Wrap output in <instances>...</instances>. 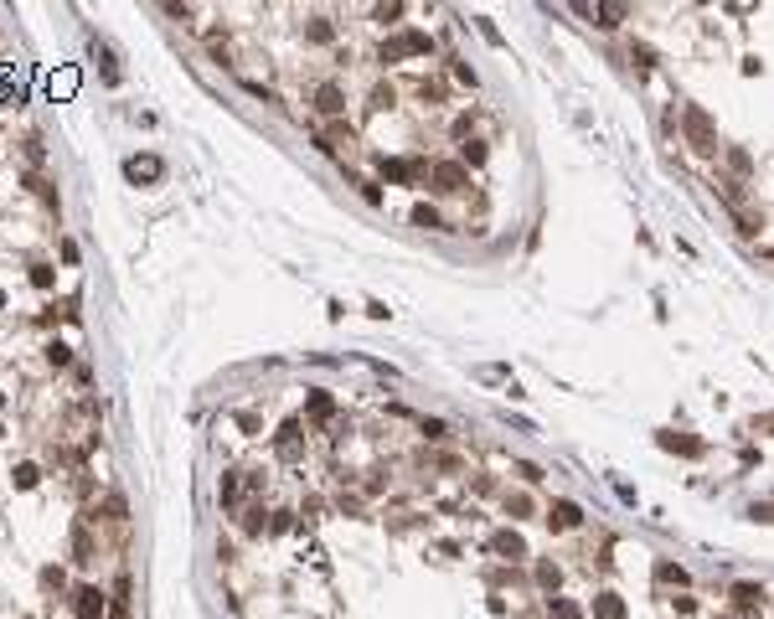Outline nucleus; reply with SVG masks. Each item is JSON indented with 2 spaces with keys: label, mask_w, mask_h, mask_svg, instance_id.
<instances>
[{
  "label": "nucleus",
  "mask_w": 774,
  "mask_h": 619,
  "mask_svg": "<svg viewBox=\"0 0 774 619\" xmlns=\"http://www.w3.org/2000/svg\"><path fill=\"white\" fill-rule=\"evenodd\" d=\"M429 52V36L424 31H408L398 42H382V62H398V57H424Z\"/></svg>",
  "instance_id": "nucleus-1"
},
{
  "label": "nucleus",
  "mask_w": 774,
  "mask_h": 619,
  "mask_svg": "<svg viewBox=\"0 0 774 619\" xmlns=\"http://www.w3.org/2000/svg\"><path fill=\"white\" fill-rule=\"evenodd\" d=\"M687 135H692V150H717L713 124H707V114H702V109H687Z\"/></svg>",
  "instance_id": "nucleus-2"
},
{
  "label": "nucleus",
  "mask_w": 774,
  "mask_h": 619,
  "mask_svg": "<svg viewBox=\"0 0 774 619\" xmlns=\"http://www.w3.org/2000/svg\"><path fill=\"white\" fill-rule=\"evenodd\" d=\"M73 94H77V68H52V73H47V98L62 103V98H73Z\"/></svg>",
  "instance_id": "nucleus-3"
},
{
  "label": "nucleus",
  "mask_w": 774,
  "mask_h": 619,
  "mask_svg": "<svg viewBox=\"0 0 774 619\" xmlns=\"http://www.w3.org/2000/svg\"><path fill=\"white\" fill-rule=\"evenodd\" d=\"M434 181H439V191H465V186H470V176H465V165H454V161H444V165H434Z\"/></svg>",
  "instance_id": "nucleus-4"
},
{
  "label": "nucleus",
  "mask_w": 774,
  "mask_h": 619,
  "mask_svg": "<svg viewBox=\"0 0 774 619\" xmlns=\"http://www.w3.org/2000/svg\"><path fill=\"white\" fill-rule=\"evenodd\" d=\"M73 614L77 619H98L103 614V594H98V588H77V594H73Z\"/></svg>",
  "instance_id": "nucleus-5"
},
{
  "label": "nucleus",
  "mask_w": 774,
  "mask_h": 619,
  "mask_svg": "<svg viewBox=\"0 0 774 619\" xmlns=\"http://www.w3.org/2000/svg\"><path fill=\"white\" fill-rule=\"evenodd\" d=\"M547 521H553V526H558V532H573V526H579V521H583V511H579V506H573V500H558V506H553V511H547Z\"/></svg>",
  "instance_id": "nucleus-6"
},
{
  "label": "nucleus",
  "mask_w": 774,
  "mask_h": 619,
  "mask_svg": "<svg viewBox=\"0 0 774 619\" xmlns=\"http://www.w3.org/2000/svg\"><path fill=\"white\" fill-rule=\"evenodd\" d=\"M315 109H320V114H331V119H336V114H341V109H346V94H341V88H336V83H325V88H320V94H315Z\"/></svg>",
  "instance_id": "nucleus-7"
},
{
  "label": "nucleus",
  "mask_w": 774,
  "mask_h": 619,
  "mask_svg": "<svg viewBox=\"0 0 774 619\" xmlns=\"http://www.w3.org/2000/svg\"><path fill=\"white\" fill-rule=\"evenodd\" d=\"M351 144H357V135H351L346 124H331V129L320 135V150H331V155H336V150H351Z\"/></svg>",
  "instance_id": "nucleus-8"
},
{
  "label": "nucleus",
  "mask_w": 774,
  "mask_h": 619,
  "mask_svg": "<svg viewBox=\"0 0 774 619\" xmlns=\"http://www.w3.org/2000/svg\"><path fill=\"white\" fill-rule=\"evenodd\" d=\"M491 547L501 552V558H527V542H521L516 532H496V537H491Z\"/></svg>",
  "instance_id": "nucleus-9"
},
{
  "label": "nucleus",
  "mask_w": 774,
  "mask_h": 619,
  "mask_svg": "<svg viewBox=\"0 0 774 619\" xmlns=\"http://www.w3.org/2000/svg\"><path fill=\"white\" fill-rule=\"evenodd\" d=\"M129 176L135 181H161V161H155V155H135V161H129Z\"/></svg>",
  "instance_id": "nucleus-10"
},
{
  "label": "nucleus",
  "mask_w": 774,
  "mask_h": 619,
  "mask_svg": "<svg viewBox=\"0 0 774 619\" xmlns=\"http://www.w3.org/2000/svg\"><path fill=\"white\" fill-rule=\"evenodd\" d=\"M0 103H21V77L10 68H0Z\"/></svg>",
  "instance_id": "nucleus-11"
},
{
  "label": "nucleus",
  "mask_w": 774,
  "mask_h": 619,
  "mask_svg": "<svg viewBox=\"0 0 774 619\" xmlns=\"http://www.w3.org/2000/svg\"><path fill=\"white\" fill-rule=\"evenodd\" d=\"M594 614H599V619H625V604L614 599V594H599V599H594Z\"/></svg>",
  "instance_id": "nucleus-12"
},
{
  "label": "nucleus",
  "mask_w": 774,
  "mask_h": 619,
  "mask_svg": "<svg viewBox=\"0 0 774 619\" xmlns=\"http://www.w3.org/2000/svg\"><path fill=\"white\" fill-rule=\"evenodd\" d=\"M10 480H16V491H31V485L42 480V470H36V465H16V470H10Z\"/></svg>",
  "instance_id": "nucleus-13"
},
{
  "label": "nucleus",
  "mask_w": 774,
  "mask_h": 619,
  "mask_svg": "<svg viewBox=\"0 0 774 619\" xmlns=\"http://www.w3.org/2000/svg\"><path fill=\"white\" fill-rule=\"evenodd\" d=\"M299 449V424H284L279 428V454H295Z\"/></svg>",
  "instance_id": "nucleus-14"
},
{
  "label": "nucleus",
  "mask_w": 774,
  "mask_h": 619,
  "mask_svg": "<svg viewBox=\"0 0 774 619\" xmlns=\"http://www.w3.org/2000/svg\"><path fill=\"white\" fill-rule=\"evenodd\" d=\"M73 552H77V562H94V537H88V532H73Z\"/></svg>",
  "instance_id": "nucleus-15"
},
{
  "label": "nucleus",
  "mask_w": 774,
  "mask_h": 619,
  "mask_svg": "<svg viewBox=\"0 0 774 619\" xmlns=\"http://www.w3.org/2000/svg\"><path fill=\"white\" fill-rule=\"evenodd\" d=\"M331 413H336V403L325 398V392H315V398H310V418H331Z\"/></svg>",
  "instance_id": "nucleus-16"
},
{
  "label": "nucleus",
  "mask_w": 774,
  "mask_h": 619,
  "mask_svg": "<svg viewBox=\"0 0 774 619\" xmlns=\"http://www.w3.org/2000/svg\"><path fill=\"white\" fill-rule=\"evenodd\" d=\"M460 155H465V165H480V161H485V144H480V140H465Z\"/></svg>",
  "instance_id": "nucleus-17"
},
{
  "label": "nucleus",
  "mask_w": 774,
  "mask_h": 619,
  "mask_svg": "<svg viewBox=\"0 0 774 619\" xmlns=\"http://www.w3.org/2000/svg\"><path fill=\"white\" fill-rule=\"evenodd\" d=\"M553 619H583V614H579V604H568V599H553Z\"/></svg>",
  "instance_id": "nucleus-18"
},
{
  "label": "nucleus",
  "mask_w": 774,
  "mask_h": 619,
  "mask_svg": "<svg viewBox=\"0 0 774 619\" xmlns=\"http://www.w3.org/2000/svg\"><path fill=\"white\" fill-rule=\"evenodd\" d=\"M661 444H666V449H681V454H697V444H692V439H676V433H661Z\"/></svg>",
  "instance_id": "nucleus-19"
},
{
  "label": "nucleus",
  "mask_w": 774,
  "mask_h": 619,
  "mask_svg": "<svg viewBox=\"0 0 774 619\" xmlns=\"http://www.w3.org/2000/svg\"><path fill=\"white\" fill-rule=\"evenodd\" d=\"M413 222H418V228H439V212H434V207H413Z\"/></svg>",
  "instance_id": "nucleus-20"
},
{
  "label": "nucleus",
  "mask_w": 774,
  "mask_h": 619,
  "mask_svg": "<svg viewBox=\"0 0 774 619\" xmlns=\"http://www.w3.org/2000/svg\"><path fill=\"white\" fill-rule=\"evenodd\" d=\"M733 599H738V604H759V599H764V594H759V588H754V583H738V588H733Z\"/></svg>",
  "instance_id": "nucleus-21"
},
{
  "label": "nucleus",
  "mask_w": 774,
  "mask_h": 619,
  "mask_svg": "<svg viewBox=\"0 0 774 619\" xmlns=\"http://www.w3.org/2000/svg\"><path fill=\"white\" fill-rule=\"evenodd\" d=\"M47 361H52V366H68V346H62V341H52V346H47Z\"/></svg>",
  "instance_id": "nucleus-22"
},
{
  "label": "nucleus",
  "mask_w": 774,
  "mask_h": 619,
  "mask_svg": "<svg viewBox=\"0 0 774 619\" xmlns=\"http://www.w3.org/2000/svg\"><path fill=\"white\" fill-rule=\"evenodd\" d=\"M594 16H599V26H614V21H620V16H625V10H620V6H599V10H594Z\"/></svg>",
  "instance_id": "nucleus-23"
},
{
  "label": "nucleus",
  "mask_w": 774,
  "mask_h": 619,
  "mask_svg": "<svg viewBox=\"0 0 774 619\" xmlns=\"http://www.w3.org/2000/svg\"><path fill=\"white\" fill-rule=\"evenodd\" d=\"M655 578H661V583H681L687 573H681V568H671V562H661V568H655Z\"/></svg>",
  "instance_id": "nucleus-24"
},
{
  "label": "nucleus",
  "mask_w": 774,
  "mask_h": 619,
  "mask_svg": "<svg viewBox=\"0 0 774 619\" xmlns=\"http://www.w3.org/2000/svg\"><path fill=\"white\" fill-rule=\"evenodd\" d=\"M516 475H521V480H532V485H537V480H542V470H537V465H532V459H521V465H516Z\"/></svg>",
  "instance_id": "nucleus-25"
},
{
  "label": "nucleus",
  "mask_w": 774,
  "mask_h": 619,
  "mask_svg": "<svg viewBox=\"0 0 774 619\" xmlns=\"http://www.w3.org/2000/svg\"><path fill=\"white\" fill-rule=\"evenodd\" d=\"M372 109H392V88H372Z\"/></svg>",
  "instance_id": "nucleus-26"
},
{
  "label": "nucleus",
  "mask_w": 774,
  "mask_h": 619,
  "mask_svg": "<svg viewBox=\"0 0 774 619\" xmlns=\"http://www.w3.org/2000/svg\"><path fill=\"white\" fill-rule=\"evenodd\" d=\"M749 516H754V521H774V506H754Z\"/></svg>",
  "instance_id": "nucleus-27"
}]
</instances>
